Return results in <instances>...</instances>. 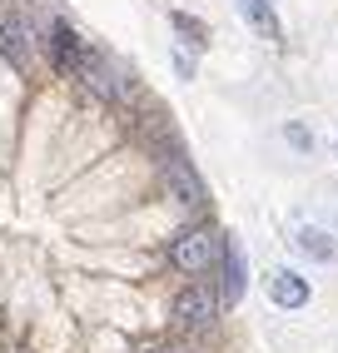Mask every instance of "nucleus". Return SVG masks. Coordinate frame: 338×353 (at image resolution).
I'll use <instances>...</instances> for the list:
<instances>
[{"label":"nucleus","instance_id":"nucleus-7","mask_svg":"<svg viewBox=\"0 0 338 353\" xmlns=\"http://www.w3.org/2000/svg\"><path fill=\"white\" fill-rule=\"evenodd\" d=\"M269 299H274V309H284V314L308 309V299H313L308 274H299V269H274V279H269Z\"/></svg>","mask_w":338,"mask_h":353},{"label":"nucleus","instance_id":"nucleus-8","mask_svg":"<svg viewBox=\"0 0 338 353\" xmlns=\"http://www.w3.org/2000/svg\"><path fill=\"white\" fill-rule=\"evenodd\" d=\"M244 289H249V269H244V249H239L234 239H224V254H219V299L234 303L244 299Z\"/></svg>","mask_w":338,"mask_h":353},{"label":"nucleus","instance_id":"nucleus-13","mask_svg":"<svg viewBox=\"0 0 338 353\" xmlns=\"http://www.w3.org/2000/svg\"><path fill=\"white\" fill-rule=\"evenodd\" d=\"M175 70H179V80H195V55L175 50Z\"/></svg>","mask_w":338,"mask_h":353},{"label":"nucleus","instance_id":"nucleus-11","mask_svg":"<svg viewBox=\"0 0 338 353\" xmlns=\"http://www.w3.org/2000/svg\"><path fill=\"white\" fill-rule=\"evenodd\" d=\"M169 26L179 30L184 45H195V50H204V45H209V26H204L199 15H189V10H169Z\"/></svg>","mask_w":338,"mask_h":353},{"label":"nucleus","instance_id":"nucleus-9","mask_svg":"<svg viewBox=\"0 0 338 353\" xmlns=\"http://www.w3.org/2000/svg\"><path fill=\"white\" fill-rule=\"evenodd\" d=\"M294 249H299L304 259H313V264H333V259H338L333 234H328V229H319V224H304V229L294 234Z\"/></svg>","mask_w":338,"mask_h":353},{"label":"nucleus","instance_id":"nucleus-1","mask_svg":"<svg viewBox=\"0 0 338 353\" xmlns=\"http://www.w3.org/2000/svg\"><path fill=\"white\" fill-rule=\"evenodd\" d=\"M219 254H224V239H219V229H209V224H189L169 239V264L179 274H209L219 264Z\"/></svg>","mask_w":338,"mask_h":353},{"label":"nucleus","instance_id":"nucleus-3","mask_svg":"<svg viewBox=\"0 0 338 353\" xmlns=\"http://www.w3.org/2000/svg\"><path fill=\"white\" fill-rule=\"evenodd\" d=\"M80 80H85V90H90V95H100V100H110V105L130 100V90H135V80L125 75V65H119V60H110V55H100V50H85Z\"/></svg>","mask_w":338,"mask_h":353},{"label":"nucleus","instance_id":"nucleus-15","mask_svg":"<svg viewBox=\"0 0 338 353\" xmlns=\"http://www.w3.org/2000/svg\"><path fill=\"white\" fill-rule=\"evenodd\" d=\"M333 159H338V145H333Z\"/></svg>","mask_w":338,"mask_h":353},{"label":"nucleus","instance_id":"nucleus-12","mask_svg":"<svg viewBox=\"0 0 338 353\" xmlns=\"http://www.w3.org/2000/svg\"><path fill=\"white\" fill-rule=\"evenodd\" d=\"M284 139H288V145H294L299 154H313V130H308V125L288 120V125H284Z\"/></svg>","mask_w":338,"mask_h":353},{"label":"nucleus","instance_id":"nucleus-6","mask_svg":"<svg viewBox=\"0 0 338 353\" xmlns=\"http://www.w3.org/2000/svg\"><path fill=\"white\" fill-rule=\"evenodd\" d=\"M159 170H164V184H169V194H175L179 204H204V179L195 174V164H189L179 150H169V154H159Z\"/></svg>","mask_w":338,"mask_h":353},{"label":"nucleus","instance_id":"nucleus-5","mask_svg":"<svg viewBox=\"0 0 338 353\" xmlns=\"http://www.w3.org/2000/svg\"><path fill=\"white\" fill-rule=\"evenodd\" d=\"M45 50H50V70H55V75H80L90 45L75 35V26H70V20H55V26L45 30Z\"/></svg>","mask_w":338,"mask_h":353},{"label":"nucleus","instance_id":"nucleus-14","mask_svg":"<svg viewBox=\"0 0 338 353\" xmlns=\"http://www.w3.org/2000/svg\"><path fill=\"white\" fill-rule=\"evenodd\" d=\"M144 353H195V348H184V343H155V348H144Z\"/></svg>","mask_w":338,"mask_h":353},{"label":"nucleus","instance_id":"nucleus-4","mask_svg":"<svg viewBox=\"0 0 338 353\" xmlns=\"http://www.w3.org/2000/svg\"><path fill=\"white\" fill-rule=\"evenodd\" d=\"M0 55H6L10 70H20V75H26L30 60H35V30H30L26 10H15L10 0H0Z\"/></svg>","mask_w":338,"mask_h":353},{"label":"nucleus","instance_id":"nucleus-10","mask_svg":"<svg viewBox=\"0 0 338 353\" xmlns=\"http://www.w3.org/2000/svg\"><path fill=\"white\" fill-rule=\"evenodd\" d=\"M234 6H239V15L249 20V30H254V35H264V40H284L279 15H274L269 0H234Z\"/></svg>","mask_w":338,"mask_h":353},{"label":"nucleus","instance_id":"nucleus-2","mask_svg":"<svg viewBox=\"0 0 338 353\" xmlns=\"http://www.w3.org/2000/svg\"><path fill=\"white\" fill-rule=\"evenodd\" d=\"M169 314H175V323H179V328H189V334H204V328L219 323L224 299H219V289H214V284H189V289H179V294H175Z\"/></svg>","mask_w":338,"mask_h":353}]
</instances>
